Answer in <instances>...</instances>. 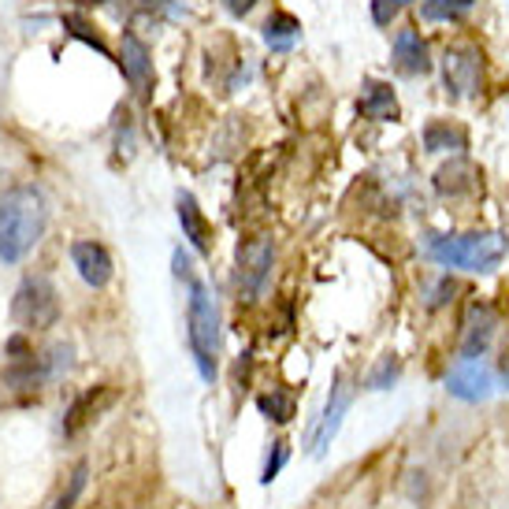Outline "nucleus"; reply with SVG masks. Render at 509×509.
<instances>
[{"mask_svg": "<svg viewBox=\"0 0 509 509\" xmlns=\"http://www.w3.org/2000/svg\"><path fill=\"white\" fill-rule=\"evenodd\" d=\"M45 223H49V208H45L41 190H34V186L12 190L0 201V260L19 264L41 242Z\"/></svg>", "mask_w": 509, "mask_h": 509, "instance_id": "nucleus-1", "label": "nucleus"}, {"mask_svg": "<svg viewBox=\"0 0 509 509\" xmlns=\"http://www.w3.org/2000/svg\"><path fill=\"white\" fill-rule=\"evenodd\" d=\"M361 115L365 119H376V123H395L402 115L398 112V101H395V89L386 82H376L368 78L365 82V94H361Z\"/></svg>", "mask_w": 509, "mask_h": 509, "instance_id": "nucleus-16", "label": "nucleus"}, {"mask_svg": "<svg viewBox=\"0 0 509 509\" xmlns=\"http://www.w3.org/2000/svg\"><path fill=\"white\" fill-rule=\"evenodd\" d=\"M502 379H505V386H509V350L502 353Z\"/></svg>", "mask_w": 509, "mask_h": 509, "instance_id": "nucleus-30", "label": "nucleus"}, {"mask_svg": "<svg viewBox=\"0 0 509 509\" xmlns=\"http://www.w3.org/2000/svg\"><path fill=\"white\" fill-rule=\"evenodd\" d=\"M424 149H428V153H465V149H468V131L461 123H450V119H428Z\"/></svg>", "mask_w": 509, "mask_h": 509, "instance_id": "nucleus-15", "label": "nucleus"}, {"mask_svg": "<svg viewBox=\"0 0 509 509\" xmlns=\"http://www.w3.org/2000/svg\"><path fill=\"white\" fill-rule=\"evenodd\" d=\"M257 405H260V413H264V416H272L276 424H286L290 416H294V398H290V395H279V391L260 395V398H257Z\"/></svg>", "mask_w": 509, "mask_h": 509, "instance_id": "nucleus-20", "label": "nucleus"}, {"mask_svg": "<svg viewBox=\"0 0 509 509\" xmlns=\"http://www.w3.org/2000/svg\"><path fill=\"white\" fill-rule=\"evenodd\" d=\"M398 12H402V8L395 5V0H372V23H376V26H391Z\"/></svg>", "mask_w": 509, "mask_h": 509, "instance_id": "nucleus-26", "label": "nucleus"}, {"mask_svg": "<svg viewBox=\"0 0 509 509\" xmlns=\"http://www.w3.org/2000/svg\"><path fill=\"white\" fill-rule=\"evenodd\" d=\"M115 398H119V386H112V383H105V386H94V391L78 395V398L71 402V409H68L64 432H68V435H78L86 424H94L101 413H108V409L115 405Z\"/></svg>", "mask_w": 509, "mask_h": 509, "instance_id": "nucleus-11", "label": "nucleus"}, {"mask_svg": "<svg viewBox=\"0 0 509 509\" xmlns=\"http://www.w3.org/2000/svg\"><path fill=\"white\" fill-rule=\"evenodd\" d=\"M297 34H302V23H297L290 12H276L272 19L264 23V41L272 49H286Z\"/></svg>", "mask_w": 509, "mask_h": 509, "instance_id": "nucleus-17", "label": "nucleus"}, {"mask_svg": "<svg viewBox=\"0 0 509 509\" xmlns=\"http://www.w3.org/2000/svg\"><path fill=\"white\" fill-rule=\"evenodd\" d=\"M119 68H123L127 82L141 97L153 89V78H157L153 75V56H149V49L141 45V38L134 34V30H123V38H119Z\"/></svg>", "mask_w": 509, "mask_h": 509, "instance_id": "nucleus-9", "label": "nucleus"}, {"mask_svg": "<svg viewBox=\"0 0 509 509\" xmlns=\"http://www.w3.org/2000/svg\"><path fill=\"white\" fill-rule=\"evenodd\" d=\"M175 276H178V279H194V268H190V257H186L183 250H178V253H175Z\"/></svg>", "mask_w": 509, "mask_h": 509, "instance_id": "nucleus-27", "label": "nucleus"}, {"mask_svg": "<svg viewBox=\"0 0 509 509\" xmlns=\"http://www.w3.org/2000/svg\"><path fill=\"white\" fill-rule=\"evenodd\" d=\"M75 5H82V8H97V5H105V0H75Z\"/></svg>", "mask_w": 509, "mask_h": 509, "instance_id": "nucleus-31", "label": "nucleus"}, {"mask_svg": "<svg viewBox=\"0 0 509 509\" xmlns=\"http://www.w3.org/2000/svg\"><path fill=\"white\" fill-rule=\"evenodd\" d=\"M472 175L468 164H450V168H442L435 175V190L439 194H450V197H461V194H472L476 190V178H465Z\"/></svg>", "mask_w": 509, "mask_h": 509, "instance_id": "nucleus-18", "label": "nucleus"}, {"mask_svg": "<svg viewBox=\"0 0 509 509\" xmlns=\"http://www.w3.org/2000/svg\"><path fill=\"white\" fill-rule=\"evenodd\" d=\"M428 253L442 268L461 272H495L505 257V242L498 234H428Z\"/></svg>", "mask_w": 509, "mask_h": 509, "instance_id": "nucleus-2", "label": "nucleus"}, {"mask_svg": "<svg viewBox=\"0 0 509 509\" xmlns=\"http://www.w3.org/2000/svg\"><path fill=\"white\" fill-rule=\"evenodd\" d=\"M286 442H272V454H268V461H264V476H260V480L264 484H272L276 480V476H279V468L286 465Z\"/></svg>", "mask_w": 509, "mask_h": 509, "instance_id": "nucleus-25", "label": "nucleus"}, {"mask_svg": "<svg viewBox=\"0 0 509 509\" xmlns=\"http://www.w3.org/2000/svg\"><path fill=\"white\" fill-rule=\"evenodd\" d=\"M186 323H190V350L201 379H216V357H220V313L213 302V290L201 279H190V302H186Z\"/></svg>", "mask_w": 509, "mask_h": 509, "instance_id": "nucleus-3", "label": "nucleus"}, {"mask_svg": "<svg viewBox=\"0 0 509 509\" xmlns=\"http://www.w3.org/2000/svg\"><path fill=\"white\" fill-rule=\"evenodd\" d=\"M175 208H178V223H183V234L190 238V246H194L201 257H213V242H216V238H213V223L205 220L197 197H194L190 190H178Z\"/></svg>", "mask_w": 509, "mask_h": 509, "instance_id": "nucleus-12", "label": "nucleus"}, {"mask_svg": "<svg viewBox=\"0 0 509 509\" xmlns=\"http://www.w3.org/2000/svg\"><path fill=\"white\" fill-rule=\"evenodd\" d=\"M12 316H15L19 327H26V332H45V327H52L56 316H59L56 286L45 276H26L23 286L15 290Z\"/></svg>", "mask_w": 509, "mask_h": 509, "instance_id": "nucleus-4", "label": "nucleus"}, {"mask_svg": "<svg viewBox=\"0 0 509 509\" xmlns=\"http://www.w3.org/2000/svg\"><path fill=\"white\" fill-rule=\"evenodd\" d=\"M442 82L450 97H476L484 82V52L476 45H454L442 56Z\"/></svg>", "mask_w": 509, "mask_h": 509, "instance_id": "nucleus-5", "label": "nucleus"}, {"mask_svg": "<svg viewBox=\"0 0 509 509\" xmlns=\"http://www.w3.org/2000/svg\"><path fill=\"white\" fill-rule=\"evenodd\" d=\"M446 391L461 402H487L495 395L491 368L480 361V357H461V361L446 372Z\"/></svg>", "mask_w": 509, "mask_h": 509, "instance_id": "nucleus-7", "label": "nucleus"}, {"mask_svg": "<svg viewBox=\"0 0 509 509\" xmlns=\"http://www.w3.org/2000/svg\"><path fill=\"white\" fill-rule=\"evenodd\" d=\"M272 260H276V246H272V238H264V234L238 246V286L250 297L264 290L268 276H272Z\"/></svg>", "mask_w": 509, "mask_h": 509, "instance_id": "nucleus-6", "label": "nucleus"}, {"mask_svg": "<svg viewBox=\"0 0 509 509\" xmlns=\"http://www.w3.org/2000/svg\"><path fill=\"white\" fill-rule=\"evenodd\" d=\"M450 5H454V8H458V12H461V15H465V12H468V8H472V5H476V0H450Z\"/></svg>", "mask_w": 509, "mask_h": 509, "instance_id": "nucleus-29", "label": "nucleus"}, {"mask_svg": "<svg viewBox=\"0 0 509 509\" xmlns=\"http://www.w3.org/2000/svg\"><path fill=\"white\" fill-rule=\"evenodd\" d=\"M8 194H5V171H0V201H5Z\"/></svg>", "mask_w": 509, "mask_h": 509, "instance_id": "nucleus-32", "label": "nucleus"}, {"mask_svg": "<svg viewBox=\"0 0 509 509\" xmlns=\"http://www.w3.org/2000/svg\"><path fill=\"white\" fill-rule=\"evenodd\" d=\"M64 30H68L71 38H78V41H86V45H94L97 52H108V49H105V38L97 34V26L89 23L86 15H78V12H68V15H64Z\"/></svg>", "mask_w": 509, "mask_h": 509, "instance_id": "nucleus-19", "label": "nucleus"}, {"mask_svg": "<svg viewBox=\"0 0 509 509\" xmlns=\"http://www.w3.org/2000/svg\"><path fill=\"white\" fill-rule=\"evenodd\" d=\"M461 327H465V332H461V353H465V357H480V353L491 346V335H495V327H498L495 305L472 302Z\"/></svg>", "mask_w": 509, "mask_h": 509, "instance_id": "nucleus-13", "label": "nucleus"}, {"mask_svg": "<svg viewBox=\"0 0 509 509\" xmlns=\"http://www.w3.org/2000/svg\"><path fill=\"white\" fill-rule=\"evenodd\" d=\"M350 402H353V391L346 386V376L335 372L332 395H327V405H323V413H320V424H316V432H313V458H323V454H327V446H332V439H335L339 428H342V416H346Z\"/></svg>", "mask_w": 509, "mask_h": 509, "instance_id": "nucleus-8", "label": "nucleus"}, {"mask_svg": "<svg viewBox=\"0 0 509 509\" xmlns=\"http://www.w3.org/2000/svg\"><path fill=\"white\" fill-rule=\"evenodd\" d=\"M68 368H71V346H52V350H49V357L41 361L45 379H59Z\"/></svg>", "mask_w": 509, "mask_h": 509, "instance_id": "nucleus-21", "label": "nucleus"}, {"mask_svg": "<svg viewBox=\"0 0 509 509\" xmlns=\"http://www.w3.org/2000/svg\"><path fill=\"white\" fill-rule=\"evenodd\" d=\"M145 5H157L160 8V5H168V0H145Z\"/></svg>", "mask_w": 509, "mask_h": 509, "instance_id": "nucleus-33", "label": "nucleus"}, {"mask_svg": "<svg viewBox=\"0 0 509 509\" xmlns=\"http://www.w3.org/2000/svg\"><path fill=\"white\" fill-rule=\"evenodd\" d=\"M71 260L78 268V276L94 286V290H101V286L112 283V272H115L112 253L101 242H94V238H82V242H75L71 246Z\"/></svg>", "mask_w": 509, "mask_h": 509, "instance_id": "nucleus-10", "label": "nucleus"}, {"mask_svg": "<svg viewBox=\"0 0 509 509\" xmlns=\"http://www.w3.org/2000/svg\"><path fill=\"white\" fill-rule=\"evenodd\" d=\"M395 5H398V8H405V5H413V0H395Z\"/></svg>", "mask_w": 509, "mask_h": 509, "instance_id": "nucleus-34", "label": "nucleus"}, {"mask_svg": "<svg viewBox=\"0 0 509 509\" xmlns=\"http://www.w3.org/2000/svg\"><path fill=\"white\" fill-rule=\"evenodd\" d=\"M395 379H398V361H395L391 353H386V357H379V365L372 368L368 386H372V391H386V386H391Z\"/></svg>", "mask_w": 509, "mask_h": 509, "instance_id": "nucleus-22", "label": "nucleus"}, {"mask_svg": "<svg viewBox=\"0 0 509 509\" xmlns=\"http://www.w3.org/2000/svg\"><path fill=\"white\" fill-rule=\"evenodd\" d=\"M82 487H86V465H78V468L71 472V480H68L64 495L52 502V509H75V502L82 498Z\"/></svg>", "mask_w": 509, "mask_h": 509, "instance_id": "nucleus-23", "label": "nucleus"}, {"mask_svg": "<svg viewBox=\"0 0 509 509\" xmlns=\"http://www.w3.org/2000/svg\"><path fill=\"white\" fill-rule=\"evenodd\" d=\"M223 8H227L231 15H250V12L257 8V0H223Z\"/></svg>", "mask_w": 509, "mask_h": 509, "instance_id": "nucleus-28", "label": "nucleus"}, {"mask_svg": "<svg viewBox=\"0 0 509 509\" xmlns=\"http://www.w3.org/2000/svg\"><path fill=\"white\" fill-rule=\"evenodd\" d=\"M395 64L402 75H428L432 71V56H428V41L421 38L416 26H402L395 34Z\"/></svg>", "mask_w": 509, "mask_h": 509, "instance_id": "nucleus-14", "label": "nucleus"}, {"mask_svg": "<svg viewBox=\"0 0 509 509\" xmlns=\"http://www.w3.org/2000/svg\"><path fill=\"white\" fill-rule=\"evenodd\" d=\"M421 15L428 23H450V19H461V12L450 5V0H424L421 5Z\"/></svg>", "mask_w": 509, "mask_h": 509, "instance_id": "nucleus-24", "label": "nucleus"}]
</instances>
